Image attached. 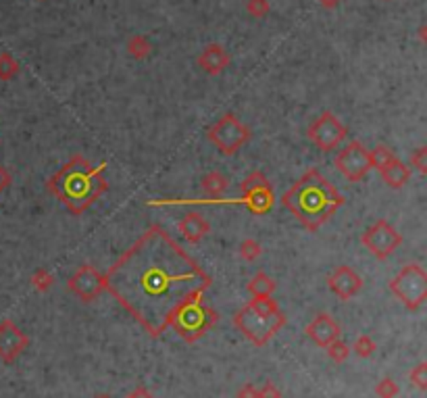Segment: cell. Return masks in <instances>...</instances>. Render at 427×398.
I'll return each instance as SVG.
<instances>
[{"mask_svg":"<svg viewBox=\"0 0 427 398\" xmlns=\"http://www.w3.org/2000/svg\"><path fill=\"white\" fill-rule=\"evenodd\" d=\"M317 2H319L321 6H325V8H334V6H338L342 0H317Z\"/></svg>","mask_w":427,"mask_h":398,"instance_id":"35","label":"cell"},{"mask_svg":"<svg viewBox=\"0 0 427 398\" xmlns=\"http://www.w3.org/2000/svg\"><path fill=\"white\" fill-rule=\"evenodd\" d=\"M344 198L317 169H309L282 196V205L309 230L317 232L342 207Z\"/></svg>","mask_w":427,"mask_h":398,"instance_id":"3","label":"cell"},{"mask_svg":"<svg viewBox=\"0 0 427 398\" xmlns=\"http://www.w3.org/2000/svg\"><path fill=\"white\" fill-rule=\"evenodd\" d=\"M325 351H328V357H330L334 363H344V361L348 359V355H351V347H348L346 342H342L340 338L334 340Z\"/></svg>","mask_w":427,"mask_h":398,"instance_id":"23","label":"cell"},{"mask_svg":"<svg viewBox=\"0 0 427 398\" xmlns=\"http://www.w3.org/2000/svg\"><path fill=\"white\" fill-rule=\"evenodd\" d=\"M229 186V180L221 173V171H209L202 180H200V188L209 194V198H219Z\"/></svg>","mask_w":427,"mask_h":398,"instance_id":"18","label":"cell"},{"mask_svg":"<svg viewBox=\"0 0 427 398\" xmlns=\"http://www.w3.org/2000/svg\"><path fill=\"white\" fill-rule=\"evenodd\" d=\"M336 169L348 180V182H361L367 171L373 167L371 165V154L365 150V146L361 142H351L346 144L334 159Z\"/></svg>","mask_w":427,"mask_h":398,"instance_id":"9","label":"cell"},{"mask_svg":"<svg viewBox=\"0 0 427 398\" xmlns=\"http://www.w3.org/2000/svg\"><path fill=\"white\" fill-rule=\"evenodd\" d=\"M19 73V63L10 52H0V79L8 81Z\"/></svg>","mask_w":427,"mask_h":398,"instance_id":"22","label":"cell"},{"mask_svg":"<svg viewBox=\"0 0 427 398\" xmlns=\"http://www.w3.org/2000/svg\"><path fill=\"white\" fill-rule=\"evenodd\" d=\"M307 336L321 349H328L334 340L340 338V326L328 313L315 315V319L307 326Z\"/></svg>","mask_w":427,"mask_h":398,"instance_id":"15","label":"cell"},{"mask_svg":"<svg viewBox=\"0 0 427 398\" xmlns=\"http://www.w3.org/2000/svg\"><path fill=\"white\" fill-rule=\"evenodd\" d=\"M196 63L209 75H219V73H223L229 67L232 56H229V52L225 50L223 44H209V46L202 48V52L198 54Z\"/></svg>","mask_w":427,"mask_h":398,"instance_id":"16","label":"cell"},{"mask_svg":"<svg viewBox=\"0 0 427 398\" xmlns=\"http://www.w3.org/2000/svg\"><path fill=\"white\" fill-rule=\"evenodd\" d=\"M104 167L106 163L94 167L88 159L75 154L46 182V188L69 209V213L83 215L108 190Z\"/></svg>","mask_w":427,"mask_h":398,"instance_id":"2","label":"cell"},{"mask_svg":"<svg viewBox=\"0 0 427 398\" xmlns=\"http://www.w3.org/2000/svg\"><path fill=\"white\" fill-rule=\"evenodd\" d=\"M94 398H111V397H108V395H96Z\"/></svg>","mask_w":427,"mask_h":398,"instance_id":"37","label":"cell"},{"mask_svg":"<svg viewBox=\"0 0 427 398\" xmlns=\"http://www.w3.org/2000/svg\"><path fill=\"white\" fill-rule=\"evenodd\" d=\"M328 286H330V290H332L338 298L348 301V298H353V296L361 290L363 280L357 276V271H355L353 267L340 265V267H336V269L328 276Z\"/></svg>","mask_w":427,"mask_h":398,"instance_id":"14","label":"cell"},{"mask_svg":"<svg viewBox=\"0 0 427 398\" xmlns=\"http://www.w3.org/2000/svg\"><path fill=\"white\" fill-rule=\"evenodd\" d=\"M238 398H259V388L255 384H244L238 390Z\"/></svg>","mask_w":427,"mask_h":398,"instance_id":"32","label":"cell"},{"mask_svg":"<svg viewBox=\"0 0 427 398\" xmlns=\"http://www.w3.org/2000/svg\"><path fill=\"white\" fill-rule=\"evenodd\" d=\"M27 347H29V338L10 319L0 321V361L2 363L6 365L15 363Z\"/></svg>","mask_w":427,"mask_h":398,"instance_id":"13","label":"cell"},{"mask_svg":"<svg viewBox=\"0 0 427 398\" xmlns=\"http://www.w3.org/2000/svg\"><path fill=\"white\" fill-rule=\"evenodd\" d=\"M411 380H413L419 388H427V365L417 367V369L411 374Z\"/></svg>","mask_w":427,"mask_h":398,"instance_id":"30","label":"cell"},{"mask_svg":"<svg viewBox=\"0 0 427 398\" xmlns=\"http://www.w3.org/2000/svg\"><path fill=\"white\" fill-rule=\"evenodd\" d=\"M246 10L255 19H265L271 13V4L269 0H246Z\"/></svg>","mask_w":427,"mask_h":398,"instance_id":"26","label":"cell"},{"mask_svg":"<svg viewBox=\"0 0 427 398\" xmlns=\"http://www.w3.org/2000/svg\"><path fill=\"white\" fill-rule=\"evenodd\" d=\"M52 284H54V278H52L50 271H46V269H38V271H33V276H31V286H33L38 292H46V290H50Z\"/></svg>","mask_w":427,"mask_h":398,"instance_id":"25","label":"cell"},{"mask_svg":"<svg viewBox=\"0 0 427 398\" xmlns=\"http://www.w3.org/2000/svg\"><path fill=\"white\" fill-rule=\"evenodd\" d=\"M263 255V246L257 242V240H252V238H246L242 244H240V257L244 259V261H257L259 257Z\"/></svg>","mask_w":427,"mask_h":398,"instance_id":"24","label":"cell"},{"mask_svg":"<svg viewBox=\"0 0 427 398\" xmlns=\"http://www.w3.org/2000/svg\"><path fill=\"white\" fill-rule=\"evenodd\" d=\"M8 184H10V175H8V171L0 165V192H2Z\"/></svg>","mask_w":427,"mask_h":398,"instance_id":"34","label":"cell"},{"mask_svg":"<svg viewBox=\"0 0 427 398\" xmlns=\"http://www.w3.org/2000/svg\"><path fill=\"white\" fill-rule=\"evenodd\" d=\"M127 398H129V397H127Z\"/></svg>","mask_w":427,"mask_h":398,"instance_id":"38","label":"cell"},{"mask_svg":"<svg viewBox=\"0 0 427 398\" xmlns=\"http://www.w3.org/2000/svg\"><path fill=\"white\" fill-rule=\"evenodd\" d=\"M69 290L83 303H92L96 301L102 292H104V276H100L96 271V267L92 265H81L71 280L67 282Z\"/></svg>","mask_w":427,"mask_h":398,"instance_id":"10","label":"cell"},{"mask_svg":"<svg viewBox=\"0 0 427 398\" xmlns=\"http://www.w3.org/2000/svg\"><path fill=\"white\" fill-rule=\"evenodd\" d=\"M361 242H363L376 257L386 259V257L401 244V236H398L386 221H378L376 225H371V228L363 234Z\"/></svg>","mask_w":427,"mask_h":398,"instance_id":"12","label":"cell"},{"mask_svg":"<svg viewBox=\"0 0 427 398\" xmlns=\"http://www.w3.org/2000/svg\"><path fill=\"white\" fill-rule=\"evenodd\" d=\"M392 290L398 298H403V303H407L409 307H417L426 296V278L417 267H407L392 282Z\"/></svg>","mask_w":427,"mask_h":398,"instance_id":"11","label":"cell"},{"mask_svg":"<svg viewBox=\"0 0 427 398\" xmlns=\"http://www.w3.org/2000/svg\"><path fill=\"white\" fill-rule=\"evenodd\" d=\"M217 321L219 313L213 307L204 305L202 296H194L177 309V313L171 319V328L177 332L182 340L192 344L200 340L209 330H213Z\"/></svg>","mask_w":427,"mask_h":398,"instance_id":"6","label":"cell"},{"mask_svg":"<svg viewBox=\"0 0 427 398\" xmlns=\"http://www.w3.org/2000/svg\"><path fill=\"white\" fill-rule=\"evenodd\" d=\"M376 392H378L382 398H392L398 395V388H396V384H394L392 380H384V382L378 384Z\"/></svg>","mask_w":427,"mask_h":398,"instance_id":"29","label":"cell"},{"mask_svg":"<svg viewBox=\"0 0 427 398\" xmlns=\"http://www.w3.org/2000/svg\"><path fill=\"white\" fill-rule=\"evenodd\" d=\"M207 136L223 154H236L252 138V132L234 113H227L209 127Z\"/></svg>","mask_w":427,"mask_h":398,"instance_id":"7","label":"cell"},{"mask_svg":"<svg viewBox=\"0 0 427 398\" xmlns=\"http://www.w3.org/2000/svg\"><path fill=\"white\" fill-rule=\"evenodd\" d=\"M288 324V317L282 309L275 311H261L252 307L250 303L244 305L234 315V326L244 334L246 340H250L255 347H265L271 342V338Z\"/></svg>","mask_w":427,"mask_h":398,"instance_id":"5","label":"cell"},{"mask_svg":"<svg viewBox=\"0 0 427 398\" xmlns=\"http://www.w3.org/2000/svg\"><path fill=\"white\" fill-rule=\"evenodd\" d=\"M177 230H179V234H182V238H184L186 242L198 244L202 238H207V234L211 232V225H209V221H207L200 213L190 211V213H186V215L179 219Z\"/></svg>","mask_w":427,"mask_h":398,"instance_id":"17","label":"cell"},{"mask_svg":"<svg viewBox=\"0 0 427 398\" xmlns=\"http://www.w3.org/2000/svg\"><path fill=\"white\" fill-rule=\"evenodd\" d=\"M248 292H250V296H273V292H275V282H273L265 271H259V273L248 282Z\"/></svg>","mask_w":427,"mask_h":398,"instance_id":"19","label":"cell"},{"mask_svg":"<svg viewBox=\"0 0 427 398\" xmlns=\"http://www.w3.org/2000/svg\"><path fill=\"white\" fill-rule=\"evenodd\" d=\"M259 398H282V392L273 382H267L263 388H259Z\"/></svg>","mask_w":427,"mask_h":398,"instance_id":"31","label":"cell"},{"mask_svg":"<svg viewBox=\"0 0 427 398\" xmlns=\"http://www.w3.org/2000/svg\"><path fill=\"white\" fill-rule=\"evenodd\" d=\"M421 38H424V40H426V42H427V25H426V27H424V29H421Z\"/></svg>","mask_w":427,"mask_h":398,"instance_id":"36","label":"cell"},{"mask_svg":"<svg viewBox=\"0 0 427 398\" xmlns=\"http://www.w3.org/2000/svg\"><path fill=\"white\" fill-rule=\"evenodd\" d=\"M382 171V175H384V180L390 184V186H394V188H398V186H403L405 182H407V177H409V171L398 163V161H394V163H390V165H386L384 169H380Z\"/></svg>","mask_w":427,"mask_h":398,"instance_id":"21","label":"cell"},{"mask_svg":"<svg viewBox=\"0 0 427 398\" xmlns=\"http://www.w3.org/2000/svg\"><path fill=\"white\" fill-rule=\"evenodd\" d=\"M346 125L334 113L325 111L309 125L307 136L321 152H330L340 146V142L346 138Z\"/></svg>","mask_w":427,"mask_h":398,"instance_id":"8","label":"cell"},{"mask_svg":"<svg viewBox=\"0 0 427 398\" xmlns=\"http://www.w3.org/2000/svg\"><path fill=\"white\" fill-rule=\"evenodd\" d=\"M240 198H200V200H152L150 207H179V205H196V207H211V205H242L255 215H265L275 205L273 186L263 171H252L242 184Z\"/></svg>","mask_w":427,"mask_h":398,"instance_id":"4","label":"cell"},{"mask_svg":"<svg viewBox=\"0 0 427 398\" xmlns=\"http://www.w3.org/2000/svg\"><path fill=\"white\" fill-rule=\"evenodd\" d=\"M369 154H371V165H373V167H378V169H384L386 165L394 163L392 152H390L388 148H384V146L376 148V150H373V152H369Z\"/></svg>","mask_w":427,"mask_h":398,"instance_id":"27","label":"cell"},{"mask_svg":"<svg viewBox=\"0 0 427 398\" xmlns=\"http://www.w3.org/2000/svg\"><path fill=\"white\" fill-rule=\"evenodd\" d=\"M129 398H152V392L146 390L144 386H138V388L129 395Z\"/></svg>","mask_w":427,"mask_h":398,"instance_id":"33","label":"cell"},{"mask_svg":"<svg viewBox=\"0 0 427 398\" xmlns=\"http://www.w3.org/2000/svg\"><path fill=\"white\" fill-rule=\"evenodd\" d=\"M150 50H152V46H150L148 38L142 35V33H136V35H131V38L127 40V54L134 56V58H138V61L146 58V56L150 54Z\"/></svg>","mask_w":427,"mask_h":398,"instance_id":"20","label":"cell"},{"mask_svg":"<svg viewBox=\"0 0 427 398\" xmlns=\"http://www.w3.org/2000/svg\"><path fill=\"white\" fill-rule=\"evenodd\" d=\"M211 284V276L161 225H150L104 273V290L152 338Z\"/></svg>","mask_w":427,"mask_h":398,"instance_id":"1","label":"cell"},{"mask_svg":"<svg viewBox=\"0 0 427 398\" xmlns=\"http://www.w3.org/2000/svg\"><path fill=\"white\" fill-rule=\"evenodd\" d=\"M353 351H355V353H357L359 357L367 359V357H371V355H373V351H376V344H373V340H371L369 336H361V338H357V342H355Z\"/></svg>","mask_w":427,"mask_h":398,"instance_id":"28","label":"cell"}]
</instances>
